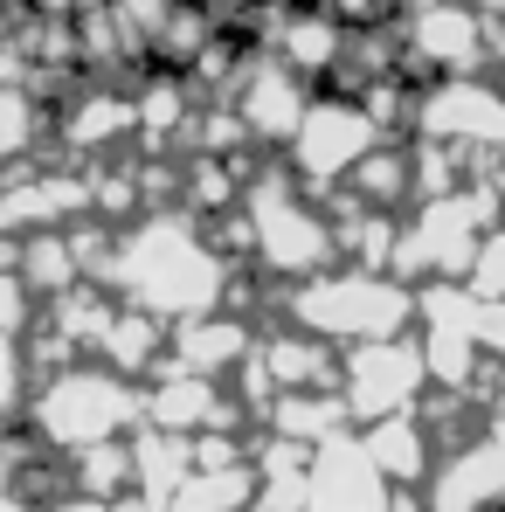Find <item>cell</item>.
Here are the masks:
<instances>
[{"label":"cell","mask_w":505,"mask_h":512,"mask_svg":"<svg viewBox=\"0 0 505 512\" xmlns=\"http://www.w3.org/2000/svg\"><path fill=\"white\" fill-rule=\"evenodd\" d=\"M104 277H111V291L125 305H139L153 319H201L229 291L222 250L187 215H146V222H132L111 243V256H104Z\"/></svg>","instance_id":"6da1fadb"},{"label":"cell","mask_w":505,"mask_h":512,"mask_svg":"<svg viewBox=\"0 0 505 512\" xmlns=\"http://www.w3.org/2000/svg\"><path fill=\"white\" fill-rule=\"evenodd\" d=\"M28 416H35V436L49 443V450H63V457H77L90 443H118L125 429L146 416V395L118 374V367H63V374H49L42 388H35V402H28Z\"/></svg>","instance_id":"7a4b0ae2"},{"label":"cell","mask_w":505,"mask_h":512,"mask_svg":"<svg viewBox=\"0 0 505 512\" xmlns=\"http://www.w3.org/2000/svg\"><path fill=\"white\" fill-rule=\"evenodd\" d=\"M291 319L333 346H360V340L409 333L416 298L395 270H346V277H305L291 291Z\"/></svg>","instance_id":"3957f363"},{"label":"cell","mask_w":505,"mask_h":512,"mask_svg":"<svg viewBox=\"0 0 505 512\" xmlns=\"http://www.w3.org/2000/svg\"><path fill=\"white\" fill-rule=\"evenodd\" d=\"M243 222H250V250L263 256V270H277V277H312V270L333 263V250H339L326 215H319V208L305 201V187L284 180V173H256L250 180Z\"/></svg>","instance_id":"277c9868"},{"label":"cell","mask_w":505,"mask_h":512,"mask_svg":"<svg viewBox=\"0 0 505 512\" xmlns=\"http://www.w3.org/2000/svg\"><path fill=\"white\" fill-rule=\"evenodd\" d=\"M381 146V118L360 104V97H312L298 132L284 139L291 167H298V187H333V180H353V167Z\"/></svg>","instance_id":"5b68a950"},{"label":"cell","mask_w":505,"mask_h":512,"mask_svg":"<svg viewBox=\"0 0 505 512\" xmlns=\"http://www.w3.org/2000/svg\"><path fill=\"white\" fill-rule=\"evenodd\" d=\"M333 388H339V402H346L353 423H381V416L416 409V395L429 388V360H422V346L409 340V333H395V340H360V346H346Z\"/></svg>","instance_id":"8992f818"},{"label":"cell","mask_w":505,"mask_h":512,"mask_svg":"<svg viewBox=\"0 0 505 512\" xmlns=\"http://www.w3.org/2000/svg\"><path fill=\"white\" fill-rule=\"evenodd\" d=\"M402 49L436 77H471L492 56V28L471 0H416L402 14Z\"/></svg>","instance_id":"52a82bcc"},{"label":"cell","mask_w":505,"mask_h":512,"mask_svg":"<svg viewBox=\"0 0 505 512\" xmlns=\"http://www.w3.org/2000/svg\"><path fill=\"white\" fill-rule=\"evenodd\" d=\"M422 139L436 146H471V153H505V90L485 84L478 70L471 77H443L416 104Z\"/></svg>","instance_id":"ba28073f"},{"label":"cell","mask_w":505,"mask_h":512,"mask_svg":"<svg viewBox=\"0 0 505 512\" xmlns=\"http://www.w3.org/2000/svg\"><path fill=\"white\" fill-rule=\"evenodd\" d=\"M395 506V485L388 471L367 457L360 436H326L312 450V471H305V512H388Z\"/></svg>","instance_id":"9c48e42d"},{"label":"cell","mask_w":505,"mask_h":512,"mask_svg":"<svg viewBox=\"0 0 505 512\" xmlns=\"http://www.w3.org/2000/svg\"><path fill=\"white\" fill-rule=\"evenodd\" d=\"M305 104H312V90H305V77L284 56H256L250 70L236 77V90H229V111L243 118V132L263 139V146H284L298 132Z\"/></svg>","instance_id":"30bf717a"},{"label":"cell","mask_w":505,"mask_h":512,"mask_svg":"<svg viewBox=\"0 0 505 512\" xmlns=\"http://www.w3.org/2000/svg\"><path fill=\"white\" fill-rule=\"evenodd\" d=\"M429 512H492L505 506V443L499 436H471L450 457L429 464Z\"/></svg>","instance_id":"8fae6325"},{"label":"cell","mask_w":505,"mask_h":512,"mask_svg":"<svg viewBox=\"0 0 505 512\" xmlns=\"http://www.w3.org/2000/svg\"><path fill=\"white\" fill-rule=\"evenodd\" d=\"M90 187L77 173H14V187H0V229L14 236H42L63 229V215H84Z\"/></svg>","instance_id":"7c38bea8"},{"label":"cell","mask_w":505,"mask_h":512,"mask_svg":"<svg viewBox=\"0 0 505 512\" xmlns=\"http://www.w3.org/2000/svg\"><path fill=\"white\" fill-rule=\"evenodd\" d=\"M146 423L173 429V436H201V429H222L229 409L215 395V374H194V367H173L160 374V388L146 395Z\"/></svg>","instance_id":"4fadbf2b"},{"label":"cell","mask_w":505,"mask_h":512,"mask_svg":"<svg viewBox=\"0 0 505 512\" xmlns=\"http://www.w3.org/2000/svg\"><path fill=\"white\" fill-rule=\"evenodd\" d=\"M360 443H367V457L388 471V485L395 492H409L429 478V464H436V450H429V429H422L416 409H402V416H381V423H360Z\"/></svg>","instance_id":"5bb4252c"},{"label":"cell","mask_w":505,"mask_h":512,"mask_svg":"<svg viewBox=\"0 0 505 512\" xmlns=\"http://www.w3.org/2000/svg\"><path fill=\"white\" fill-rule=\"evenodd\" d=\"M277 56L298 77H326V70H339V56H346V28L312 0V7H298V14L277 21Z\"/></svg>","instance_id":"9a60e30c"},{"label":"cell","mask_w":505,"mask_h":512,"mask_svg":"<svg viewBox=\"0 0 505 512\" xmlns=\"http://www.w3.org/2000/svg\"><path fill=\"white\" fill-rule=\"evenodd\" d=\"M250 326L243 319H222V312H201V319H180V340H173V367H194V374H229L236 360H250Z\"/></svg>","instance_id":"2e32d148"},{"label":"cell","mask_w":505,"mask_h":512,"mask_svg":"<svg viewBox=\"0 0 505 512\" xmlns=\"http://www.w3.org/2000/svg\"><path fill=\"white\" fill-rule=\"evenodd\" d=\"M160 326H167V319H153V312H139V305H111V319H104V333H97V360L118 367L125 381L146 374V367H160V360H167Z\"/></svg>","instance_id":"e0dca14e"},{"label":"cell","mask_w":505,"mask_h":512,"mask_svg":"<svg viewBox=\"0 0 505 512\" xmlns=\"http://www.w3.org/2000/svg\"><path fill=\"white\" fill-rule=\"evenodd\" d=\"M132 132H139V104L118 97V90H90V97L70 104V118H63V146L70 153H104V146L132 139Z\"/></svg>","instance_id":"ac0fdd59"},{"label":"cell","mask_w":505,"mask_h":512,"mask_svg":"<svg viewBox=\"0 0 505 512\" xmlns=\"http://www.w3.org/2000/svg\"><path fill=\"white\" fill-rule=\"evenodd\" d=\"M187 471H194V443H187V436L153 429V436L132 443V492H139L146 506H167L173 492L187 485Z\"/></svg>","instance_id":"d6986e66"},{"label":"cell","mask_w":505,"mask_h":512,"mask_svg":"<svg viewBox=\"0 0 505 512\" xmlns=\"http://www.w3.org/2000/svg\"><path fill=\"white\" fill-rule=\"evenodd\" d=\"M270 423H277V436H291V443H326V436H339V423H346V402H339L333 388H291L277 409H270Z\"/></svg>","instance_id":"ffe728a7"},{"label":"cell","mask_w":505,"mask_h":512,"mask_svg":"<svg viewBox=\"0 0 505 512\" xmlns=\"http://www.w3.org/2000/svg\"><path fill=\"white\" fill-rule=\"evenodd\" d=\"M35 139H42V111H35V97L0 77V167H7V160H21Z\"/></svg>","instance_id":"44dd1931"},{"label":"cell","mask_w":505,"mask_h":512,"mask_svg":"<svg viewBox=\"0 0 505 512\" xmlns=\"http://www.w3.org/2000/svg\"><path fill=\"white\" fill-rule=\"evenodd\" d=\"M353 187H360V201H374V208L402 201V194H409V153H388V146H374V153L353 167Z\"/></svg>","instance_id":"7402d4cb"},{"label":"cell","mask_w":505,"mask_h":512,"mask_svg":"<svg viewBox=\"0 0 505 512\" xmlns=\"http://www.w3.org/2000/svg\"><path fill=\"white\" fill-rule=\"evenodd\" d=\"M464 291L485 298V305H499V298H505V229H485V243H478L471 270H464Z\"/></svg>","instance_id":"603a6c76"},{"label":"cell","mask_w":505,"mask_h":512,"mask_svg":"<svg viewBox=\"0 0 505 512\" xmlns=\"http://www.w3.org/2000/svg\"><path fill=\"white\" fill-rule=\"evenodd\" d=\"M132 104H139V132H146L153 146H160L167 132L187 125V90H180V84H160L153 97H132Z\"/></svg>","instance_id":"cb8c5ba5"},{"label":"cell","mask_w":505,"mask_h":512,"mask_svg":"<svg viewBox=\"0 0 505 512\" xmlns=\"http://www.w3.org/2000/svg\"><path fill=\"white\" fill-rule=\"evenodd\" d=\"M28 319H35V291H28V277L7 263V270H0V340H21Z\"/></svg>","instance_id":"d4e9b609"},{"label":"cell","mask_w":505,"mask_h":512,"mask_svg":"<svg viewBox=\"0 0 505 512\" xmlns=\"http://www.w3.org/2000/svg\"><path fill=\"white\" fill-rule=\"evenodd\" d=\"M28 395V360H21V340H0V416L21 409Z\"/></svg>","instance_id":"484cf974"},{"label":"cell","mask_w":505,"mask_h":512,"mask_svg":"<svg viewBox=\"0 0 505 512\" xmlns=\"http://www.w3.org/2000/svg\"><path fill=\"white\" fill-rule=\"evenodd\" d=\"M326 14H333L339 28H374V21H388L395 14V0H319Z\"/></svg>","instance_id":"4316f807"},{"label":"cell","mask_w":505,"mask_h":512,"mask_svg":"<svg viewBox=\"0 0 505 512\" xmlns=\"http://www.w3.org/2000/svg\"><path fill=\"white\" fill-rule=\"evenodd\" d=\"M56 512H146V499H97V492H77V499H63Z\"/></svg>","instance_id":"83f0119b"},{"label":"cell","mask_w":505,"mask_h":512,"mask_svg":"<svg viewBox=\"0 0 505 512\" xmlns=\"http://www.w3.org/2000/svg\"><path fill=\"white\" fill-rule=\"evenodd\" d=\"M478 333H485V353H505V298L485 305V326H478Z\"/></svg>","instance_id":"f1b7e54d"},{"label":"cell","mask_w":505,"mask_h":512,"mask_svg":"<svg viewBox=\"0 0 505 512\" xmlns=\"http://www.w3.org/2000/svg\"><path fill=\"white\" fill-rule=\"evenodd\" d=\"M492 436H499V443H505V402H499V409H492Z\"/></svg>","instance_id":"f546056e"},{"label":"cell","mask_w":505,"mask_h":512,"mask_svg":"<svg viewBox=\"0 0 505 512\" xmlns=\"http://www.w3.org/2000/svg\"><path fill=\"white\" fill-rule=\"evenodd\" d=\"M492 56H499V70H505V28H499V35H492Z\"/></svg>","instance_id":"4dcf8cb0"},{"label":"cell","mask_w":505,"mask_h":512,"mask_svg":"<svg viewBox=\"0 0 505 512\" xmlns=\"http://www.w3.org/2000/svg\"><path fill=\"white\" fill-rule=\"evenodd\" d=\"M146 512H180V506H146Z\"/></svg>","instance_id":"1f68e13d"},{"label":"cell","mask_w":505,"mask_h":512,"mask_svg":"<svg viewBox=\"0 0 505 512\" xmlns=\"http://www.w3.org/2000/svg\"><path fill=\"white\" fill-rule=\"evenodd\" d=\"M492 512H505V506H492Z\"/></svg>","instance_id":"d6a6232c"}]
</instances>
